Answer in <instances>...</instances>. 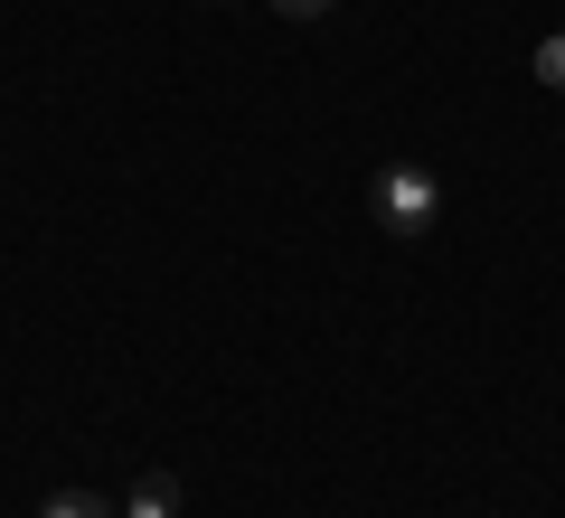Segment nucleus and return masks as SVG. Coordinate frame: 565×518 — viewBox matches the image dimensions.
Here are the masks:
<instances>
[{"instance_id":"f257e3e1","label":"nucleus","mask_w":565,"mask_h":518,"mask_svg":"<svg viewBox=\"0 0 565 518\" xmlns=\"http://www.w3.org/2000/svg\"><path fill=\"white\" fill-rule=\"evenodd\" d=\"M434 208H444V189H434V170H424V160H396V170L377 180L386 236H424V226H434Z\"/></svg>"},{"instance_id":"f03ea898","label":"nucleus","mask_w":565,"mask_h":518,"mask_svg":"<svg viewBox=\"0 0 565 518\" xmlns=\"http://www.w3.org/2000/svg\"><path fill=\"white\" fill-rule=\"evenodd\" d=\"M122 518H180V480H170V472H141L132 499H122Z\"/></svg>"},{"instance_id":"7ed1b4c3","label":"nucleus","mask_w":565,"mask_h":518,"mask_svg":"<svg viewBox=\"0 0 565 518\" xmlns=\"http://www.w3.org/2000/svg\"><path fill=\"white\" fill-rule=\"evenodd\" d=\"M39 518H122V499H104V490H57Z\"/></svg>"},{"instance_id":"20e7f679","label":"nucleus","mask_w":565,"mask_h":518,"mask_svg":"<svg viewBox=\"0 0 565 518\" xmlns=\"http://www.w3.org/2000/svg\"><path fill=\"white\" fill-rule=\"evenodd\" d=\"M537 76H546V85L565 95V39H546V47H537Z\"/></svg>"},{"instance_id":"39448f33","label":"nucleus","mask_w":565,"mask_h":518,"mask_svg":"<svg viewBox=\"0 0 565 518\" xmlns=\"http://www.w3.org/2000/svg\"><path fill=\"white\" fill-rule=\"evenodd\" d=\"M274 10H282V20H321L330 0H274Z\"/></svg>"}]
</instances>
